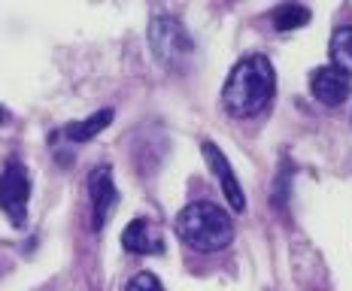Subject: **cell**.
<instances>
[{"label": "cell", "mask_w": 352, "mask_h": 291, "mask_svg": "<svg viewBox=\"0 0 352 291\" xmlns=\"http://www.w3.org/2000/svg\"><path fill=\"white\" fill-rule=\"evenodd\" d=\"M276 89V73L274 64L264 55H249L234 64V70L225 79L222 89V106L237 119H249L258 115L264 106L270 104Z\"/></svg>", "instance_id": "1"}, {"label": "cell", "mask_w": 352, "mask_h": 291, "mask_svg": "<svg viewBox=\"0 0 352 291\" xmlns=\"http://www.w3.org/2000/svg\"><path fill=\"white\" fill-rule=\"evenodd\" d=\"M176 237L195 252H222L234 240L231 216L210 200L188 203L176 216Z\"/></svg>", "instance_id": "2"}, {"label": "cell", "mask_w": 352, "mask_h": 291, "mask_svg": "<svg viewBox=\"0 0 352 291\" xmlns=\"http://www.w3.org/2000/svg\"><path fill=\"white\" fill-rule=\"evenodd\" d=\"M28 200H31V176L28 167L10 161L0 173V213L10 218L16 228L28 224Z\"/></svg>", "instance_id": "3"}, {"label": "cell", "mask_w": 352, "mask_h": 291, "mask_svg": "<svg viewBox=\"0 0 352 291\" xmlns=\"http://www.w3.org/2000/svg\"><path fill=\"white\" fill-rule=\"evenodd\" d=\"M149 46L158 61L164 64H179L182 58L195 52V43L188 31L170 16H155L149 25Z\"/></svg>", "instance_id": "4"}, {"label": "cell", "mask_w": 352, "mask_h": 291, "mask_svg": "<svg viewBox=\"0 0 352 291\" xmlns=\"http://www.w3.org/2000/svg\"><path fill=\"white\" fill-rule=\"evenodd\" d=\"M88 194H91V228L100 231L107 218L113 216L116 203H119V191H116L113 170L109 167H94L88 176Z\"/></svg>", "instance_id": "5"}, {"label": "cell", "mask_w": 352, "mask_h": 291, "mask_svg": "<svg viewBox=\"0 0 352 291\" xmlns=\"http://www.w3.org/2000/svg\"><path fill=\"white\" fill-rule=\"evenodd\" d=\"M201 149H204V158H207V164H210L212 176H216V182L222 185V194L228 198L231 209H234V213H243V209H246V198H243V188H240L237 176H234V170H231L228 158L222 155V149H219L216 143H204Z\"/></svg>", "instance_id": "6"}, {"label": "cell", "mask_w": 352, "mask_h": 291, "mask_svg": "<svg viewBox=\"0 0 352 291\" xmlns=\"http://www.w3.org/2000/svg\"><path fill=\"white\" fill-rule=\"evenodd\" d=\"M310 91H313V97L319 100V104H325V106H340L343 100L349 97V91H352V82H349V76L346 73H340L337 67H316L313 70V76H310Z\"/></svg>", "instance_id": "7"}, {"label": "cell", "mask_w": 352, "mask_h": 291, "mask_svg": "<svg viewBox=\"0 0 352 291\" xmlns=\"http://www.w3.org/2000/svg\"><path fill=\"white\" fill-rule=\"evenodd\" d=\"M122 246L134 255H161L164 252V237L149 218H134L122 231Z\"/></svg>", "instance_id": "8"}, {"label": "cell", "mask_w": 352, "mask_h": 291, "mask_svg": "<svg viewBox=\"0 0 352 291\" xmlns=\"http://www.w3.org/2000/svg\"><path fill=\"white\" fill-rule=\"evenodd\" d=\"M109 121H113V109H100V113L88 115L85 121H73V125H67L64 128V137L73 143H85V140H91V137H98Z\"/></svg>", "instance_id": "9"}, {"label": "cell", "mask_w": 352, "mask_h": 291, "mask_svg": "<svg viewBox=\"0 0 352 291\" xmlns=\"http://www.w3.org/2000/svg\"><path fill=\"white\" fill-rule=\"evenodd\" d=\"M331 67L352 76V27H337L331 34Z\"/></svg>", "instance_id": "10"}, {"label": "cell", "mask_w": 352, "mask_h": 291, "mask_svg": "<svg viewBox=\"0 0 352 291\" xmlns=\"http://www.w3.org/2000/svg\"><path fill=\"white\" fill-rule=\"evenodd\" d=\"M310 21V10L300 3H283L280 10H274V27L276 31H298Z\"/></svg>", "instance_id": "11"}, {"label": "cell", "mask_w": 352, "mask_h": 291, "mask_svg": "<svg viewBox=\"0 0 352 291\" xmlns=\"http://www.w3.org/2000/svg\"><path fill=\"white\" fill-rule=\"evenodd\" d=\"M124 291H164V286L158 282L155 273H137L134 279H128Z\"/></svg>", "instance_id": "12"}, {"label": "cell", "mask_w": 352, "mask_h": 291, "mask_svg": "<svg viewBox=\"0 0 352 291\" xmlns=\"http://www.w3.org/2000/svg\"><path fill=\"white\" fill-rule=\"evenodd\" d=\"M3 119H6V113H3V106H0V125H3Z\"/></svg>", "instance_id": "13"}]
</instances>
